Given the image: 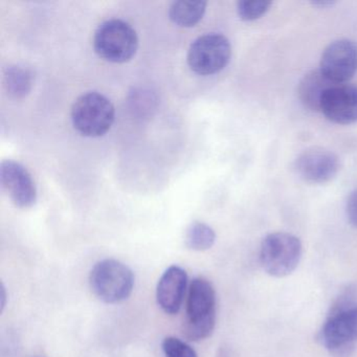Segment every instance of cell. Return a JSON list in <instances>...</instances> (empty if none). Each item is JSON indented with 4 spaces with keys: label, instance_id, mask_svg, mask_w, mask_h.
<instances>
[{
    "label": "cell",
    "instance_id": "cell-1",
    "mask_svg": "<svg viewBox=\"0 0 357 357\" xmlns=\"http://www.w3.org/2000/svg\"><path fill=\"white\" fill-rule=\"evenodd\" d=\"M216 319L217 296L214 286L206 278H195L188 289L183 336L190 342L206 340L214 332Z\"/></svg>",
    "mask_w": 357,
    "mask_h": 357
},
{
    "label": "cell",
    "instance_id": "cell-2",
    "mask_svg": "<svg viewBox=\"0 0 357 357\" xmlns=\"http://www.w3.org/2000/svg\"><path fill=\"white\" fill-rule=\"evenodd\" d=\"M135 277L132 269L116 259L96 263L89 273L91 291L106 304H120L132 294Z\"/></svg>",
    "mask_w": 357,
    "mask_h": 357
},
{
    "label": "cell",
    "instance_id": "cell-3",
    "mask_svg": "<svg viewBox=\"0 0 357 357\" xmlns=\"http://www.w3.org/2000/svg\"><path fill=\"white\" fill-rule=\"evenodd\" d=\"M303 245L301 240L291 234L278 231L269 234L261 243V266L267 275L284 278L291 275L300 264Z\"/></svg>",
    "mask_w": 357,
    "mask_h": 357
},
{
    "label": "cell",
    "instance_id": "cell-4",
    "mask_svg": "<svg viewBox=\"0 0 357 357\" xmlns=\"http://www.w3.org/2000/svg\"><path fill=\"white\" fill-rule=\"evenodd\" d=\"M114 104L97 91L84 93L72 108V122L75 129L84 137H99L105 135L114 122Z\"/></svg>",
    "mask_w": 357,
    "mask_h": 357
},
{
    "label": "cell",
    "instance_id": "cell-5",
    "mask_svg": "<svg viewBox=\"0 0 357 357\" xmlns=\"http://www.w3.org/2000/svg\"><path fill=\"white\" fill-rule=\"evenodd\" d=\"M96 53L112 63H125L132 59L139 47L135 29L121 20L103 22L93 37Z\"/></svg>",
    "mask_w": 357,
    "mask_h": 357
},
{
    "label": "cell",
    "instance_id": "cell-6",
    "mask_svg": "<svg viewBox=\"0 0 357 357\" xmlns=\"http://www.w3.org/2000/svg\"><path fill=\"white\" fill-rule=\"evenodd\" d=\"M321 344L335 357H350L357 342V304L329 312L319 334Z\"/></svg>",
    "mask_w": 357,
    "mask_h": 357
},
{
    "label": "cell",
    "instance_id": "cell-7",
    "mask_svg": "<svg viewBox=\"0 0 357 357\" xmlns=\"http://www.w3.org/2000/svg\"><path fill=\"white\" fill-rule=\"evenodd\" d=\"M229 39L220 34L198 37L188 52V64L196 74L211 76L221 72L231 59Z\"/></svg>",
    "mask_w": 357,
    "mask_h": 357
},
{
    "label": "cell",
    "instance_id": "cell-8",
    "mask_svg": "<svg viewBox=\"0 0 357 357\" xmlns=\"http://www.w3.org/2000/svg\"><path fill=\"white\" fill-rule=\"evenodd\" d=\"M319 70L334 84H346L357 70V45L348 39L330 43L321 58Z\"/></svg>",
    "mask_w": 357,
    "mask_h": 357
},
{
    "label": "cell",
    "instance_id": "cell-9",
    "mask_svg": "<svg viewBox=\"0 0 357 357\" xmlns=\"http://www.w3.org/2000/svg\"><path fill=\"white\" fill-rule=\"evenodd\" d=\"M319 112L335 124L357 123V87L350 84L330 87L321 98Z\"/></svg>",
    "mask_w": 357,
    "mask_h": 357
},
{
    "label": "cell",
    "instance_id": "cell-10",
    "mask_svg": "<svg viewBox=\"0 0 357 357\" xmlns=\"http://www.w3.org/2000/svg\"><path fill=\"white\" fill-rule=\"evenodd\" d=\"M3 189L17 208H28L37 200V189L29 171L20 162L3 160L0 168Z\"/></svg>",
    "mask_w": 357,
    "mask_h": 357
},
{
    "label": "cell",
    "instance_id": "cell-11",
    "mask_svg": "<svg viewBox=\"0 0 357 357\" xmlns=\"http://www.w3.org/2000/svg\"><path fill=\"white\" fill-rule=\"evenodd\" d=\"M294 169L298 176L307 183H326L337 174L340 160L329 150L313 148L298 155Z\"/></svg>",
    "mask_w": 357,
    "mask_h": 357
},
{
    "label": "cell",
    "instance_id": "cell-12",
    "mask_svg": "<svg viewBox=\"0 0 357 357\" xmlns=\"http://www.w3.org/2000/svg\"><path fill=\"white\" fill-rule=\"evenodd\" d=\"M188 281L187 271L178 265L169 266L158 280L156 301L166 314L175 315L181 310L189 289Z\"/></svg>",
    "mask_w": 357,
    "mask_h": 357
},
{
    "label": "cell",
    "instance_id": "cell-13",
    "mask_svg": "<svg viewBox=\"0 0 357 357\" xmlns=\"http://www.w3.org/2000/svg\"><path fill=\"white\" fill-rule=\"evenodd\" d=\"M334 83L328 80L321 70H312L303 77L298 84V98L305 107L312 112H319L324 93L333 86Z\"/></svg>",
    "mask_w": 357,
    "mask_h": 357
},
{
    "label": "cell",
    "instance_id": "cell-14",
    "mask_svg": "<svg viewBox=\"0 0 357 357\" xmlns=\"http://www.w3.org/2000/svg\"><path fill=\"white\" fill-rule=\"evenodd\" d=\"M206 9L204 1H175L169 9V17L177 26L191 28L202 20Z\"/></svg>",
    "mask_w": 357,
    "mask_h": 357
},
{
    "label": "cell",
    "instance_id": "cell-15",
    "mask_svg": "<svg viewBox=\"0 0 357 357\" xmlns=\"http://www.w3.org/2000/svg\"><path fill=\"white\" fill-rule=\"evenodd\" d=\"M215 241H216V233L206 223L194 221L185 231V246L194 252H204L210 250L214 245Z\"/></svg>",
    "mask_w": 357,
    "mask_h": 357
},
{
    "label": "cell",
    "instance_id": "cell-16",
    "mask_svg": "<svg viewBox=\"0 0 357 357\" xmlns=\"http://www.w3.org/2000/svg\"><path fill=\"white\" fill-rule=\"evenodd\" d=\"M33 85L30 70L22 66H10L5 73V86L11 97L22 99L26 97Z\"/></svg>",
    "mask_w": 357,
    "mask_h": 357
},
{
    "label": "cell",
    "instance_id": "cell-17",
    "mask_svg": "<svg viewBox=\"0 0 357 357\" xmlns=\"http://www.w3.org/2000/svg\"><path fill=\"white\" fill-rule=\"evenodd\" d=\"M271 6V3L263 0H241L237 5L238 15L242 20L252 22L264 15Z\"/></svg>",
    "mask_w": 357,
    "mask_h": 357
},
{
    "label": "cell",
    "instance_id": "cell-18",
    "mask_svg": "<svg viewBox=\"0 0 357 357\" xmlns=\"http://www.w3.org/2000/svg\"><path fill=\"white\" fill-rule=\"evenodd\" d=\"M162 350L166 357H198L197 352L187 342L175 336L164 338Z\"/></svg>",
    "mask_w": 357,
    "mask_h": 357
},
{
    "label": "cell",
    "instance_id": "cell-19",
    "mask_svg": "<svg viewBox=\"0 0 357 357\" xmlns=\"http://www.w3.org/2000/svg\"><path fill=\"white\" fill-rule=\"evenodd\" d=\"M347 217L349 222L355 229H357V190L349 196L346 206Z\"/></svg>",
    "mask_w": 357,
    "mask_h": 357
},
{
    "label": "cell",
    "instance_id": "cell-20",
    "mask_svg": "<svg viewBox=\"0 0 357 357\" xmlns=\"http://www.w3.org/2000/svg\"><path fill=\"white\" fill-rule=\"evenodd\" d=\"M0 298H1V313L5 311L6 306H7V301H8V294L7 289H6L5 284H1V294H0Z\"/></svg>",
    "mask_w": 357,
    "mask_h": 357
},
{
    "label": "cell",
    "instance_id": "cell-21",
    "mask_svg": "<svg viewBox=\"0 0 357 357\" xmlns=\"http://www.w3.org/2000/svg\"><path fill=\"white\" fill-rule=\"evenodd\" d=\"M334 3H332V1H319V3H313V5L315 6H323V7H325V6H331L333 5Z\"/></svg>",
    "mask_w": 357,
    "mask_h": 357
}]
</instances>
